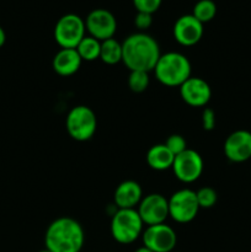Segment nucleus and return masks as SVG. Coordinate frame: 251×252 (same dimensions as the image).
Returning a JSON list of instances; mask_svg holds the SVG:
<instances>
[{"label": "nucleus", "mask_w": 251, "mask_h": 252, "mask_svg": "<svg viewBox=\"0 0 251 252\" xmlns=\"http://www.w3.org/2000/svg\"><path fill=\"white\" fill-rule=\"evenodd\" d=\"M122 62L130 71L154 70L160 56V48L155 38L145 32H137L123 41Z\"/></svg>", "instance_id": "obj_1"}, {"label": "nucleus", "mask_w": 251, "mask_h": 252, "mask_svg": "<svg viewBox=\"0 0 251 252\" xmlns=\"http://www.w3.org/2000/svg\"><path fill=\"white\" fill-rule=\"evenodd\" d=\"M85 243L81 224L69 217H62L49 224L44 245L51 252H80Z\"/></svg>", "instance_id": "obj_2"}, {"label": "nucleus", "mask_w": 251, "mask_h": 252, "mask_svg": "<svg viewBox=\"0 0 251 252\" xmlns=\"http://www.w3.org/2000/svg\"><path fill=\"white\" fill-rule=\"evenodd\" d=\"M157 81L169 88L181 86L191 78L192 68L188 58L179 52H167L161 54L154 68Z\"/></svg>", "instance_id": "obj_3"}, {"label": "nucleus", "mask_w": 251, "mask_h": 252, "mask_svg": "<svg viewBox=\"0 0 251 252\" xmlns=\"http://www.w3.org/2000/svg\"><path fill=\"white\" fill-rule=\"evenodd\" d=\"M143 226L137 209H117L111 219V235L118 244L129 245L142 236Z\"/></svg>", "instance_id": "obj_4"}, {"label": "nucleus", "mask_w": 251, "mask_h": 252, "mask_svg": "<svg viewBox=\"0 0 251 252\" xmlns=\"http://www.w3.org/2000/svg\"><path fill=\"white\" fill-rule=\"evenodd\" d=\"M65 127L68 134L76 142H86L96 133L97 118L90 107L75 106L66 115Z\"/></svg>", "instance_id": "obj_5"}, {"label": "nucleus", "mask_w": 251, "mask_h": 252, "mask_svg": "<svg viewBox=\"0 0 251 252\" xmlns=\"http://www.w3.org/2000/svg\"><path fill=\"white\" fill-rule=\"evenodd\" d=\"M85 33V20L76 14L63 15L54 26V39L61 48H76Z\"/></svg>", "instance_id": "obj_6"}, {"label": "nucleus", "mask_w": 251, "mask_h": 252, "mask_svg": "<svg viewBox=\"0 0 251 252\" xmlns=\"http://www.w3.org/2000/svg\"><path fill=\"white\" fill-rule=\"evenodd\" d=\"M169 217L176 223L186 224L196 218L201 208L197 202L196 192L182 189L171 194L169 199Z\"/></svg>", "instance_id": "obj_7"}, {"label": "nucleus", "mask_w": 251, "mask_h": 252, "mask_svg": "<svg viewBox=\"0 0 251 252\" xmlns=\"http://www.w3.org/2000/svg\"><path fill=\"white\" fill-rule=\"evenodd\" d=\"M203 159L193 149L187 148L181 154L176 155L172 164V171L177 180L184 184H192L201 177L203 172Z\"/></svg>", "instance_id": "obj_8"}, {"label": "nucleus", "mask_w": 251, "mask_h": 252, "mask_svg": "<svg viewBox=\"0 0 251 252\" xmlns=\"http://www.w3.org/2000/svg\"><path fill=\"white\" fill-rule=\"evenodd\" d=\"M143 245L153 252H172L177 243L174 229L165 223L150 225L143 230Z\"/></svg>", "instance_id": "obj_9"}, {"label": "nucleus", "mask_w": 251, "mask_h": 252, "mask_svg": "<svg viewBox=\"0 0 251 252\" xmlns=\"http://www.w3.org/2000/svg\"><path fill=\"white\" fill-rule=\"evenodd\" d=\"M137 212L147 226L162 224L169 217V201L160 193L147 194L138 204Z\"/></svg>", "instance_id": "obj_10"}, {"label": "nucleus", "mask_w": 251, "mask_h": 252, "mask_svg": "<svg viewBox=\"0 0 251 252\" xmlns=\"http://www.w3.org/2000/svg\"><path fill=\"white\" fill-rule=\"evenodd\" d=\"M86 31L89 36L100 42L113 38L117 31V20L115 15L106 9H95L89 12L85 20Z\"/></svg>", "instance_id": "obj_11"}, {"label": "nucleus", "mask_w": 251, "mask_h": 252, "mask_svg": "<svg viewBox=\"0 0 251 252\" xmlns=\"http://www.w3.org/2000/svg\"><path fill=\"white\" fill-rule=\"evenodd\" d=\"M224 154L231 162H245L251 159V132L239 129L230 133L224 142Z\"/></svg>", "instance_id": "obj_12"}, {"label": "nucleus", "mask_w": 251, "mask_h": 252, "mask_svg": "<svg viewBox=\"0 0 251 252\" xmlns=\"http://www.w3.org/2000/svg\"><path fill=\"white\" fill-rule=\"evenodd\" d=\"M174 37L177 43L184 47H192L198 43L203 37V24L192 14L182 15L174 25Z\"/></svg>", "instance_id": "obj_13"}, {"label": "nucleus", "mask_w": 251, "mask_h": 252, "mask_svg": "<svg viewBox=\"0 0 251 252\" xmlns=\"http://www.w3.org/2000/svg\"><path fill=\"white\" fill-rule=\"evenodd\" d=\"M180 96L192 107H203L212 97V89L206 80L191 76L180 86Z\"/></svg>", "instance_id": "obj_14"}, {"label": "nucleus", "mask_w": 251, "mask_h": 252, "mask_svg": "<svg viewBox=\"0 0 251 252\" xmlns=\"http://www.w3.org/2000/svg\"><path fill=\"white\" fill-rule=\"evenodd\" d=\"M142 198V187L133 180L121 182L113 194V201L118 209H135Z\"/></svg>", "instance_id": "obj_15"}, {"label": "nucleus", "mask_w": 251, "mask_h": 252, "mask_svg": "<svg viewBox=\"0 0 251 252\" xmlns=\"http://www.w3.org/2000/svg\"><path fill=\"white\" fill-rule=\"evenodd\" d=\"M81 63L83 61L75 48H61L53 57L52 68L58 75L70 76L79 70Z\"/></svg>", "instance_id": "obj_16"}, {"label": "nucleus", "mask_w": 251, "mask_h": 252, "mask_svg": "<svg viewBox=\"0 0 251 252\" xmlns=\"http://www.w3.org/2000/svg\"><path fill=\"white\" fill-rule=\"evenodd\" d=\"M175 155L167 149L165 144H155L148 150L147 162L155 171H164L171 169Z\"/></svg>", "instance_id": "obj_17"}, {"label": "nucleus", "mask_w": 251, "mask_h": 252, "mask_svg": "<svg viewBox=\"0 0 251 252\" xmlns=\"http://www.w3.org/2000/svg\"><path fill=\"white\" fill-rule=\"evenodd\" d=\"M122 43L115 38L106 39L101 42L100 59L107 65H115L122 62Z\"/></svg>", "instance_id": "obj_18"}, {"label": "nucleus", "mask_w": 251, "mask_h": 252, "mask_svg": "<svg viewBox=\"0 0 251 252\" xmlns=\"http://www.w3.org/2000/svg\"><path fill=\"white\" fill-rule=\"evenodd\" d=\"M75 49L80 56L81 61L94 62L96 59H100L101 42L91 36H85Z\"/></svg>", "instance_id": "obj_19"}, {"label": "nucleus", "mask_w": 251, "mask_h": 252, "mask_svg": "<svg viewBox=\"0 0 251 252\" xmlns=\"http://www.w3.org/2000/svg\"><path fill=\"white\" fill-rule=\"evenodd\" d=\"M217 5L213 0H199L194 4L192 15L198 20L201 24L212 21L216 17Z\"/></svg>", "instance_id": "obj_20"}, {"label": "nucleus", "mask_w": 251, "mask_h": 252, "mask_svg": "<svg viewBox=\"0 0 251 252\" xmlns=\"http://www.w3.org/2000/svg\"><path fill=\"white\" fill-rule=\"evenodd\" d=\"M149 74L147 71H130L129 76H128V86L135 94L144 93L149 86Z\"/></svg>", "instance_id": "obj_21"}, {"label": "nucleus", "mask_w": 251, "mask_h": 252, "mask_svg": "<svg viewBox=\"0 0 251 252\" xmlns=\"http://www.w3.org/2000/svg\"><path fill=\"white\" fill-rule=\"evenodd\" d=\"M196 196L199 208L204 209H209L216 206L217 199H218L216 189H212V187H202L196 192Z\"/></svg>", "instance_id": "obj_22"}, {"label": "nucleus", "mask_w": 251, "mask_h": 252, "mask_svg": "<svg viewBox=\"0 0 251 252\" xmlns=\"http://www.w3.org/2000/svg\"><path fill=\"white\" fill-rule=\"evenodd\" d=\"M167 149L176 157L187 149V142L181 134H171L164 143Z\"/></svg>", "instance_id": "obj_23"}, {"label": "nucleus", "mask_w": 251, "mask_h": 252, "mask_svg": "<svg viewBox=\"0 0 251 252\" xmlns=\"http://www.w3.org/2000/svg\"><path fill=\"white\" fill-rule=\"evenodd\" d=\"M161 2L162 0H133L137 12H147L152 15L159 10Z\"/></svg>", "instance_id": "obj_24"}, {"label": "nucleus", "mask_w": 251, "mask_h": 252, "mask_svg": "<svg viewBox=\"0 0 251 252\" xmlns=\"http://www.w3.org/2000/svg\"><path fill=\"white\" fill-rule=\"evenodd\" d=\"M153 25V15L147 14V12H137L134 17V26L139 30L140 32L147 31Z\"/></svg>", "instance_id": "obj_25"}, {"label": "nucleus", "mask_w": 251, "mask_h": 252, "mask_svg": "<svg viewBox=\"0 0 251 252\" xmlns=\"http://www.w3.org/2000/svg\"><path fill=\"white\" fill-rule=\"evenodd\" d=\"M202 127L208 132L216 128V112L212 108H204L202 112Z\"/></svg>", "instance_id": "obj_26"}, {"label": "nucleus", "mask_w": 251, "mask_h": 252, "mask_svg": "<svg viewBox=\"0 0 251 252\" xmlns=\"http://www.w3.org/2000/svg\"><path fill=\"white\" fill-rule=\"evenodd\" d=\"M5 42H6V34H5L4 29H2V27L0 26V48H1V47L4 46Z\"/></svg>", "instance_id": "obj_27"}, {"label": "nucleus", "mask_w": 251, "mask_h": 252, "mask_svg": "<svg viewBox=\"0 0 251 252\" xmlns=\"http://www.w3.org/2000/svg\"><path fill=\"white\" fill-rule=\"evenodd\" d=\"M134 252H153V251H152V250H149V249L145 248V246L143 245V246H140V248H138L137 250H135Z\"/></svg>", "instance_id": "obj_28"}, {"label": "nucleus", "mask_w": 251, "mask_h": 252, "mask_svg": "<svg viewBox=\"0 0 251 252\" xmlns=\"http://www.w3.org/2000/svg\"><path fill=\"white\" fill-rule=\"evenodd\" d=\"M39 252H51V251L47 250V249H44V250H42V251H39Z\"/></svg>", "instance_id": "obj_29"}]
</instances>
